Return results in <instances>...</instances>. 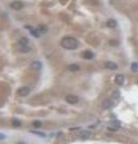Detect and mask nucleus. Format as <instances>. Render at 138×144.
<instances>
[{
	"label": "nucleus",
	"mask_w": 138,
	"mask_h": 144,
	"mask_svg": "<svg viewBox=\"0 0 138 144\" xmlns=\"http://www.w3.org/2000/svg\"><path fill=\"white\" fill-rule=\"evenodd\" d=\"M108 128H109L110 131H116V130L120 128V122H119V121H113L112 125H110Z\"/></svg>",
	"instance_id": "10"
},
{
	"label": "nucleus",
	"mask_w": 138,
	"mask_h": 144,
	"mask_svg": "<svg viewBox=\"0 0 138 144\" xmlns=\"http://www.w3.org/2000/svg\"><path fill=\"white\" fill-rule=\"evenodd\" d=\"M114 81H115V83H116L118 85H121V84L124 83V81H125V77H124L122 75H116Z\"/></svg>",
	"instance_id": "9"
},
{
	"label": "nucleus",
	"mask_w": 138,
	"mask_h": 144,
	"mask_svg": "<svg viewBox=\"0 0 138 144\" xmlns=\"http://www.w3.org/2000/svg\"><path fill=\"white\" fill-rule=\"evenodd\" d=\"M5 138V136L4 134H1V133H0V140H1V139H4Z\"/></svg>",
	"instance_id": "21"
},
{
	"label": "nucleus",
	"mask_w": 138,
	"mask_h": 144,
	"mask_svg": "<svg viewBox=\"0 0 138 144\" xmlns=\"http://www.w3.org/2000/svg\"><path fill=\"white\" fill-rule=\"evenodd\" d=\"M131 70H132V71H137V70H138V64H137V62H132Z\"/></svg>",
	"instance_id": "17"
},
{
	"label": "nucleus",
	"mask_w": 138,
	"mask_h": 144,
	"mask_svg": "<svg viewBox=\"0 0 138 144\" xmlns=\"http://www.w3.org/2000/svg\"><path fill=\"white\" fill-rule=\"evenodd\" d=\"M23 6H24V4L22 1H19V0H15V1H12L10 4V7L12 10H21V9H23Z\"/></svg>",
	"instance_id": "3"
},
{
	"label": "nucleus",
	"mask_w": 138,
	"mask_h": 144,
	"mask_svg": "<svg viewBox=\"0 0 138 144\" xmlns=\"http://www.w3.org/2000/svg\"><path fill=\"white\" fill-rule=\"evenodd\" d=\"M107 27H108V28H112V29L116 28V21H114V19H108V21H107Z\"/></svg>",
	"instance_id": "14"
},
{
	"label": "nucleus",
	"mask_w": 138,
	"mask_h": 144,
	"mask_svg": "<svg viewBox=\"0 0 138 144\" xmlns=\"http://www.w3.org/2000/svg\"><path fill=\"white\" fill-rule=\"evenodd\" d=\"M68 71H71V72H77V71H79V66L78 65H76V64H72V65H68Z\"/></svg>",
	"instance_id": "13"
},
{
	"label": "nucleus",
	"mask_w": 138,
	"mask_h": 144,
	"mask_svg": "<svg viewBox=\"0 0 138 144\" xmlns=\"http://www.w3.org/2000/svg\"><path fill=\"white\" fill-rule=\"evenodd\" d=\"M60 43H61V47L65 48V49H76L78 47V41L75 37H71V36L64 37Z\"/></svg>",
	"instance_id": "1"
},
{
	"label": "nucleus",
	"mask_w": 138,
	"mask_h": 144,
	"mask_svg": "<svg viewBox=\"0 0 138 144\" xmlns=\"http://www.w3.org/2000/svg\"><path fill=\"white\" fill-rule=\"evenodd\" d=\"M65 100H66L67 103H70V105H76V103H78L79 97L76 96V95H66Z\"/></svg>",
	"instance_id": "2"
},
{
	"label": "nucleus",
	"mask_w": 138,
	"mask_h": 144,
	"mask_svg": "<svg viewBox=\"0 0 138 144\" xmlns=\"http://www.w3.org/2000/svg\"><path fill=\"white\" fill-rule=\"evenodd\" d=\"M106 67L109 68V70H116L118 68V65L115 62H112V61H107L106 62Z\"/></svg>",
	"instance_id": "12"
},
{
	"label": "nucleus",
	"mask_w": 138,
	"mask_h": 144,
	"mask_svg": "<svg viewBox=\"0 0 138 144\" xmlns=\"http://www.w3.org/2000/svg\"><path fill=\"white\" fill-rule=\"evenodd\" d=\"M17 48H18V50L22 52V53H29V52L31 50V47H30V46H22V44H18V43H17Z\"/></svg>",
	"instance_id": "4"
},
{
	"label": "nucleus",
	"mask_w": 138,
	"mask_h": 144,
	"mask_svg": "<svg viewBox=\"0 0 138 144\" xmlns=\"http://www.w3.org/2000/svg\"><path fill=\"white\" fill-rule=\"evenodd\" d=\"M18 44H22V46H30V41H29V39H27V37H21L19 41H18Z\"/></svg>",
	"instance_id": "11"
},
{
	"label": "nucleus",
	"mask_w": 138,
	"mask_h": 144,
	"mask_svg": "<svg viewBox=\"0 0 138 144\" xmlns=\"http://www.w3.org/2000/svg\"><path fill=\"white\" fill-rule=\"evenodd\" d=\"M33 125H34L35 127H41L42 122H41V121H34V122H33Z\"/></svg>",
	"instance_id": "19"
},
{
	"label": "nucleus",
	"mask_w": 138,
	"mask_h": 144,
	"mask_svg": "<svg viewBox=\"0 0 138 144\" xmlns=\"http://www.w3.org/2000/svg\"><path fill=\"white\" fill-rule=\"evenodd\" d=\"M82 58H83V59H87V60H90V59L94 58V53L90 52V50H84V52L82 53Z\"/></svg>",
	"instance_id": "6"
},
{
	"label": "nucleus",
	"mask_w": 138,
	"mask_h": 144,
	"mask_svg": "<svg viewBox=\"0 0 138 144\" xmlns=\"http://www.w3.org/2000/svg\"><path fill=\"white\" fill-rule=\"evenodd\" d=\"M12 125H13V126H19V125H21V121L17 120V119H13V120H12Z\"/></svg>",
	"instance_id": "18"
},
{
	"label": "nucleus",
	"mask_w": 138,
	"mask_h": 144,
	"mask_svg": "<svg viewBox=\"0 0 138 144\" xmlns=\"http://www.w3.org/2000/svg\"><path fill=\"white\" fill-rule=\"evenodd\" d=\"M78 136H79L82 139H87V138L91 137V132H90V131H85V130H83V131L78 132Z\"/></svg>",
	"instance_id": "7"
},
{
	"label": "nucleus",
	"mask_w": 138,
	"mask_h": 144,
	"mask_svg": "<svg viewBox=\"0 0 138 144\" xmlns=\"http://www.w3.org/2000/svg\"><path fill=\"white\" fill-rule=\"evenodd\" d=\"M30 93V88L29 87H23L18 90V95L19 96H27L28 94Z\"/></svg>",
	"instance_id": "5"
},
{
	"label": "nucleus",
	"mask_w": 138,
	"mask_h": 144,
	"mask_svg": "<svg viewBox=\"0 0 138 144\" xmlns=\"http://www.w3.org/2000/svg\"><path fill=\"white\" fill-rule=\"evenodd\" d=\"M112 107H113V101L112 100H105L102 102V108L108 109V108H112Z\"/></svg>",
	"instance_id": "8"
},
{
	"label": "nucleus",
	"mask_w": 138,
	"mask_h": 144,
	"mask_svg": "<svg viewBox=\"0 0 138 144\" xmlns=\"http://www.w3.org/2000/svg\"><path fill=\"white\" fill-rule=\"evenodd\" d=\"M16 144H27V143H24V142H18V143H16Z\"/></svg>",
	"instance_id": "22"
},
{
	"label": "nucleus",
	"mask_w": 138,
	"mask_h": 144,
	"mask_svg": "<svg viewBox=\"0 0 138 144\" xmlns=\"http://www.w3.org/2000/svg\"><path fill=\"white\" fill-rule=\"evenodd\" d=\"M30 31H31V35H33V36H35V37H39V36L41 35V31H40V30H35V29H30Z\"/></svg>",
	"instance_id": "16"
},
{
	"label": "nucleus",
	"mask_w": 138,
	"mask_h": 144,
	"mask_svg": "<svg viewBox=\"0 0 138 144\" xmlns=\"http://www.w3.org/2000/svg\"><path fill=\"white\" fill-rule=\"evenodd\" d=\"M113 97H119V91H118V90H114V93H113Z\"/></svg>",
	"instance_id": "20"
},
{
	"label": "nucleus",
	"mask_w": 138,
	"mask_h": 144,
	"mask_svg": "<svg viewBox=\"0 0 138 144\" xmlns=\"http://www.w3.org/2000/svg\"><path fill=\"white\" fill-rule=\"evenodd\" d=\"M31 66H33V68H36V70H40V68L42 67V65H41L40 61H34V62L31 64Z\"/></svg>",
	"instance_id": "15"
}]
</instances>
